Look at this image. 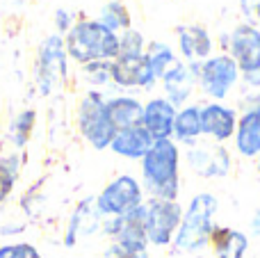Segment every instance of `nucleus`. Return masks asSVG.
<instances>
[{
    "label": "nucleus",
    "mask_w": 260,
    "mask_h": 258,
    "mask_svg": "<svg viewBox=\"0 0 260 258\" xmlns=\"http://www.w3.org/2000/svg\"><path fill=\"white\" fill-rule=\"evenodd\" d=\"M240 69L229 53L212 55L199 67V89L215 103H221L240 82Z\"/></svg>",
    "instance_id": "obj_7"
},
{
    "label": "nucleus",
    "mask_w": 260,
    "mask_h": 258,
    "mask_svg": "<svg viewBox=\"0 0 260 258\" xmlns=\"http://www.w3.org/2000/svg\"><path fill=\"white\" fill-rule=\"evenodd\" d=\"M55 25H57V35H67L73 27V16L67 9H57L55 12Z\"/></svg>",
    "instance_id": "obj_31"
},
{
    "label": "nucleus",
    "mask_w": 260,
    "mask_h": 258,
    "mask_svg": "<svg viewBox=\"0 0 260 258\" xmlns=\"http://www.w3.org/2000/svg\"><path fill=\"white\" fill-rule=\"evenodd\" d=\"M76 123L82 140L89 146H94L96 151L110 149L114 135H117L108 114V99L96 89H89L80 99L76 110Z\"/></svg>",
    "instance_id": "obj_4"
},
{
    "label": "nucleus",
    "mask_w": 260,
    "mask_h": 258,
    "mask_svg": "<svg viewBox=\"0 0 260 258\" xmlns=\"http://www.w3.org/2000/svg\"><path fill=\"white\" fill-rule=\"evenodd\" d=\"M144 204V187L142 181H137L130 174L112 178L108 185L96 197V208L103 217H123L130 210L139 208Z\"/></svg>",
    "instance_id": "obj_6"
},
{
    "label": "nucleus",
    "mask_w": 260,
    "mask_h": 258,
    "mask_svg": "<svg viewBox=\"0 0 260 258\" xmlns=\"http://www.w3.org/2000/svg\"><path fill=\"white\" fill-rule=\"evenodd\" d=\"M142 187L151 199L178 201L180 149L174 140H157L142 158Z\"/></svg>",
    "instance_id": "obj_1"
},
{
    "label": "nucleus",
    "mask_w": 260,
    "mask_h": 258,
    "mask_svg": "<svg viewBox=\"0 0 260 258\" xmlns=\"http://www.w3.org/2000/svg\"><path fill=\"white\" fill-rule=\"evenodd\" d=\"M251 233L256 238H260V208L253 213V217H251Z\"/></svg>",
    "instance_id": "obj_33"
},
{
    "label": "nucleus",
    "mask_w": 260,
    "mask_h": 258,
    "mask_svg": "<svg viewBox=\"0 0 260 258\" xmlns=\"http://www.w3.org/2000/svg\"><path fill=\"white\" fill-rule=\"evenodd\" d=\"M229 55L240 73L260 71V30L251 23H240L229 35Z\"/></svg>",
    "instance_id": "obj_10"
},
{
    "label": "nucleus",
    "mask_w": 260,
    "mask_h": 258,
    "mask_svg": "<svg viewBox=\"0 0 260 258\" xmlns=\"http://www.w3.org/2000/svg\"><path fill=\"white\" fill-rule=\"evenodd\" d=\"M146 204V238L153 247H169L178 233L180 219H183V206L178 201L151 199Z\"/></svg>",
    "instance_id": "obj_8"
},
{
    "label": "nucleus",
    "mask_w": 260,
    "mask_h": 258,
    "mask_svg": "<svg viewBox=\"0 0 260 258\" xmlns=\"http://www.w3.org/2000/svg\"><path fill=\"white\" fill-rule=\"evenodd\" d=\"M144 55L148 57V64H151V69H153V76H155L157 80H162V76L178 62V59H176V53L171 50V46L162 44V41H151V44H146V53Z\"/></svg>",
    "instance_id": "obj_24"
},
{
    "label": "nucleus",
    "mask_w": 260,
    "mask_h": 258,
    "mask_svg": "<svg viewBox=\"0 0 260 258\" xmlns=\"http://www.w3.org/2000/svg\"><path fill=\"white\" fill-rule=\"evenodd\" d=\"M199 67L201 64H183L176 62L169 71L162 76V87H165V99L176 108H185L189 101L194 87L199 85Z\"/></svg>",
    "instance_id": "obj_13"
},
{
    "label": "nucleus",
    "mask_w": 260,
    "mask_h": 258,
    "mask_svg": "<svg viewBox=\"0 0 260 258\" xmlns=\"http://www.w3.org/2000/svg\"><path fill=\"white\" fill-rule=\"evenodd\" d=\"M219 210V199L212 192H199L189 199L183 210L178 233L174 238L176 254L199 256L206 247H210V238L215 231V215Z\"/></svg>",
    "instance_id": "obj_2"
},
{
    "label": "nucleus",
    "mask_w": 260,
    "mask_h": 258,
    "mask_svg": "<svg viewBox=\"0 0 260 258\" xmlns=\"http://www.w3.org/2000/svg\"><path fill=\"white\" fill-rule=\"evenodd\" d=\"M256 167H258V174H260V155L256 158Z\"/></svg>",
    "instance_id": "obj_34"
},
{
    "label": "nucleus",
    "mask_w": 260,
    "mask_h": 258,
    "mask_svg": "<svg viewBox=\"0 0 260 258\" xmlns=\"http://www.w3.org/2000/svg\"><path fill=\"white\" fill-rule=\"evenodd\" d=\"M108 114L114 131H126V128L142 126L144 119V103L135 96H112L108 99Z\"/></svg>",
    "instance_id": "obj_19"
},
{
    "label": "nucleus",
    "mask_w": 260,
    "mask_h": 258,
    "mask_svg": "<svg viewBox=\"0 0 260 258\" xmlns=\"http://www.w3.org/2000/svg\"><path fill=\"white\" fill-rule=\"evenodd\" d=\"M67 46L62 35H50L44 39L37 53L35 80L41 96H50L64 80H67Z\"/></svg>",
    "instance_id": "obj_5"
},
{
    "label": "nucleus",
    "mask_w": 260,
    "mask_h": 258,
    "mask_svg": "<svg viewBox=\"0 0 260 258\" xmlns=\"http://www.w3.org/2000/svg\"><path fill=\"white\" fill-rule=\"evenodd\" d=\"M185 163L197 176L201 178H226L231 174L233 160L224 144L219 142H197L187 146Z\"/></svg>",
    "instance_id": "obj_9"
},
{
    "label": "nucleus",
    "mask_w": 260,
    "mask_h": 258,
    "mask_svg": "<svg viewBox=\"0 0 260 258\" xmlns=\"http://www.w3.org/2000/svg\"><path fill=\"white\" fill-rule=\"evenodd\" d=\"M240 9L251 25H260V0H240Z\"/></svg>",
    "instance_id": "obj_30"
},
{
    "label": "nucleus",
    "mask_w": 260,
    "mask_h": 258,
    "mask_svg": "<svg viewBox=\"0 0 260 258\" xmlns=\"http://www.w3.org/2000/svg\"><path fill=\"white\" fill-rule=\"evenodd\" d=\"M0 258H41V251L32 242H7L0 245Z\"/></svg>",
    "instance_id": "obj_27"
},
{
    "label": "nucleus",
    "mask_w": 260,
    "mask_h": 258,
    "mask_svg": "<svg viewBox=\"0 0 260 258\" xmlns=\"http://www.w3.org/2000/svg\"><path fill=\"white\" fill-rule=\"evenodd\" d=\"M67 55L78 64L87 67L91 62H112L119 57V35L101 21H78L64 35Z\"/></svg>",
    "instance_id": "obj_3"
},
{
    "label": "nucleus",
    "mask_w": 260,
    "mask_h": 258,
    "mask_svg": "<svg viewBox=\"0 0 260 258\" xmlns=\"http://www.w3.org/2000/svg\"><path fill=\"white\" fill-rule=\"evenodd\" d=\"M210 247L215 258H244L249 251V236L233 227H215Z\"/></svg>",
    "instance_id": "obj_20"
},
{
    "label": "nucleus",
    "mask_w": 260,
    "mask_h": 258,
    "mask_svg": "<svg viewBox=\"0 0 260 258\" xmlns=\"http://www.w3.org/2000/svg\"><path fill=\"white\" fill-rule=\"evenodd\" d=\"M153 144H155V140L151 137V133L144 126H135L126 128V131H117L110 149H112V153L121 155L126 160H139L142 163V158L151 151Z\"/></svg>",
    "instance_id": "obj_17"
},
{
    "label": "nucleus",
    "mask_w": 260,
    "mask_h": 258,
    "mask_svg": "<svg viewBox=\"0 0 260 258\" xmlns=\"http://www.w3.org/2000/svg\"><path fill=\"white\" fill-rule=\"evenodd\" d=\"M176 35L185 64H201L212 57V37L203 25H178Z\"/></svg>",
    "instance_id": "obj_16"
},
{
    "label": "nucleus",
    "mask_w": 260,
    "mask_h": 258,
    "mask_svg": "<svg viewBox=\"0 0 260 258\" xmlns=\"http://www.w3.org/2000/svg\"><path fill=\"white\" fill-rule=\"evenodd\" d=\"M194 258H206V256H194Z\"/></svg>",
    "instance_id": "obj_36"
},
{
    "label": "nucleus",
    "mask_w": 260,
    "mask_h": 258,
    "mask_svg": "<svg viewBox=\"0 0 260 258\" xmlns=\"http://www.w3.org/2000/svg\"><path fill=\"white\" fill-rule=\"evenodd\" d=\"M112 82L121 89H151L157 78L153 76V69L148 64L146 55L137 57H117L110 62Z\"/></svg>",
    "instance_id": "obj_11"
},
{
    "label": "nucleus",
    "mask_w": 260,
    "mask_h": 258,
    "mask_svg": "<svg viewBox=\"0 0 260 258\" xmlns=\"http://www.w3.org/2000/svg\"><path fill=\"white\" fill-rule=\"evenodd\" d=\"M235 151L242 158H258L260 155V119L256 110H244L235 128Z\"/></svg>",
    "instance_id": "obj_18"
},
{
    "label": "nucleus",
    "mask_w": 260,
    "mask_h": 258,
    "mask_svg": "<svg viewBox=\"0 0 260 258\" xmlns=\"http://www.w3.org/2000/svg\"><path fill=\"white\" fill-rule=\"evenodd\" d=\"M35 126H37V110H32V108L21 110V112L12 119L7 135H9V142L14 144V149H18V151L25 149L32 133H35Z\"/></svg>",
    "instance_id": "obj_23"
},
{
    "label": "nucleus",
    "mask_w": 260,
    "mask_h": 258,
    "mask_svg": "<svg viewBox=\"0 0 260 258\" xmlns=\"http://www.w3.org/2000/svg\"><path fill=\"white\" fill-rule=\"evenodd\" d=\"M201 105H185L178 110L174 121V137L176 144L192 146L201 140Z\"/></svg>",
    "instance_id": "obj_21"
},
{
    "label": "nucleus",
    "mask_w": 260,
    "mask_h": 258,
    "mask_svg": "<svg viewBox=\"0 0 260 258\" xmlns=\"http://www.w3.org/2000/svg\"><path fill=\"white\" fill-rule=\"evenodd\" d=\"M103 258H151L148 249H130L121 242H110L103 251Z\"/></svg>",
    "instance_id": "obj_29"
},
{
    "label": "nucleus",
    "mask_w": 260,
    "mask_h": 258,
    "mask_svg": "<svg viewBox=\"0 0 260 258\" xmlns=\"http://www.w3.org/2000/svg\"><path fill=\"white\" fill-rule=\"evenodd\" d=\"M23 172V158L21 153H5L0 155V204L9 199L14 192L18 178Z\"/></svg>",
    "instance_id": "obj_22"
},
{
    "label": "nucleus",
    "mask_w": 260,
    "mask_h": 258,
    "mask_svg": "<svg viewBox=\"0 0 260 258\" xmlns=\"http://www.w3.org/2000/svg\"><path fill=\"white\" fill-rule=\"evenodd\" d=\"M178 108L171 105L165 96H155L144 105V119L142 126L151 133L153 140H171L174 137V121Z\"/></svg>",
    "instance_id": "obj_14"
},
{
    "label": "nucleus",
    "mask_w": 260,
    "mask_h": 258,
    "mask_svg": "<svg viewBox=\"0 0 260 258\" xmlns=\"http://www.w3.org/2000/svg\"><path fill=\"white\" fill-rule=\"evenodd\" d=\"M99 21L112 32H119V30L123 32V30H128V27H133L128 7L123 3H119V0H112V3H108L103 9H101Z\"/></svg>",
    "instance_id": "obj_25"
},
{
    "label": "nucleus",
    "mask_w": 260,
    "mask_h": 258,
    "mask_svg": "<svg viewBox=\"0 0 260 258\" xmlns=\"http://www.w3.org/2000/svg\"><path fill=\"white\" fill-rule=\"evenodd\" d=\"M253 110H256V114H258V119H260V103L256 105V108H253Z\"/></svg>",
    "instance_id": "obj_35"
},
{
    "label": "nucleus",
    "mask_w": 260,
    "mask_h": 258,
    "mask_svg": "<svg viewBox=\"0 0 260 258\" xmlns=\"http://www.w3.org/2000/svg\"><path fill=\"white\" fill-rule=\"evenodd\" d=\"M238 112L235 108H229L224 103H203L201 105V135L210 137L212 142H224L233 140L235 128H238Z\"/></svg>",
    "instance_id": "obj_12"
},
{
    "label": "nucleus",
    "mask_w": 260,
    "mask_h": 258,
    "mask_svg": "<svg viewBox=\"0 0 260 258\" xmlns=\"http://www.w3.org/2000/svg\"><path fill=\"white\" fill-rule=\"evenodd\" d=\"M146 53V39L137 27H128L119 35V57H137Z\"/></svg>",
    "instance_id": "obj_26"
},
{
    "label": "nucleus",
    "mask_w": 260,
    "mask_h": 258,
    "mask_svg": "<svg viewBox=\"0 0 260 258\" xmlns=\"http://www.w3.org/2000/svg\"><path fill=\"white\" fill-rule=\"evenodd\" d=\"M82 69H85L87 80H89L94 87H101V85H108V82H112L110 62H91V64H87V67H82Z\"/></svg>",
    "instance_id": "obj_28"
},
{
    "label": "nucleus",
    "mask_w": 260,
    "mask_h": 258,
    "mask_svg": "<svg viewBox=\"0 0 260 258\" xmlns=\"http://www.w3.org/2000/svg\"><path fill=\"white\" fill-rule=\"evenodd\" d=\"M101 222H103V215L96 208V197L82 199L73 210L71 219H69L67 233H64V247H76L80 236H89L94 231H101Z\"/></svg>",
    "instance_id": "obj_15"
},
{
    "label": "nucleus",
    "mask_w": 260,
    "mask_h": 258,
    "mask_svg": "<svg viewBox=\"0 0 260 258\" xmlns=\"http://www.w3.org/2000/svg\"><path fill=\"white\" fill-rule=\"evenodd\" d=\"M23 229H25L23 224H7V227L0 229V236H5V238H7V236H16V233H21Z\"/></svg>",
    "instance_id": "obj_32"
}]
</instances>
